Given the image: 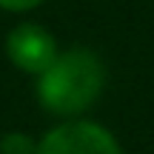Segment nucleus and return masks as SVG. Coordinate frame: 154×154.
<instances>
[{
    "mask_svg": "<svg viewBox=\"0 0 154 154\" xmlns=\"http://www.w3.org/2000/svg\"><path fill=\"white\" fill-rule=\"evenodd\" d=\"M106 86V66L91 49H69L54 57L37 80V97L46 111L77 117L97 103Z\"/></svg>",
    "mask_w": 154,
    "mask_h": 154,
    "instance_id": "1",
    "label": "nucleus"
},
{
    "mask_svg": "<svg viewBox=\"0 0 154 154\" xmlns=\"http://www.w3.org/2000/svg\"><path fill=\"white\" fill-rule=\"evenodd\" d=\"M37 154H123L109 128L91 120H69L54 126L37 143Z\"/></svg>",
    "mask_w": 154,
    "mask_h": 154,
    "instance_id": "2",
    "label": "nucleus"
},
{
    "mask_svg": "<svg viewBox=\"0 0 154 154\" xmlns=\"http://www.w3.org/2000/svg\"><path fill=\"white\" fill-rule=\"evenodd\" d=\"M60 54L54 34L40 23H20L6 34V57L26 74H43Z\"/></svg>",
    "mask_w": 154,
    "mask_h": 154,
    "instance_id": "3",
    "label": "nucleus"
},
{
    "mask_svg": "<svg viewBox=\"0 0 154 154\" xmlns=\"http://www.w3.org/2000/svg\"><path fill=\"white\" fill-rule=\"evenodd\" d=\"M0 154H37V143L23 131H9L0 140Z\"/></svg>",
    "mask_w": 154,
    "mask_h": 154,
    "instance_id": "4",
    "label": "nucleus"
},
{
    "mask_svg": "<svg viewBox=\"0 0 154 154\" xmlns=\"http://www.w3.org/2000/svg\"><path fill=\"white\" fill-rule=\"evenodd\" d=\"M43 0H0V9H6V11H32Z\"/></svg>",
    "mask_w": 154,
    "mask_h": 154,
    "instance_id": "5",
    "label": "nucleus"
}]
</instances>
